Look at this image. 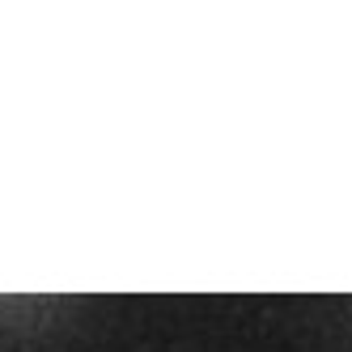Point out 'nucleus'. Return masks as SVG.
<instances>
[]
</instances>
